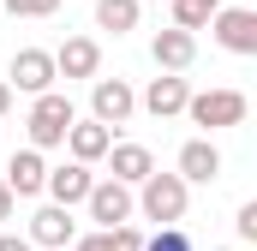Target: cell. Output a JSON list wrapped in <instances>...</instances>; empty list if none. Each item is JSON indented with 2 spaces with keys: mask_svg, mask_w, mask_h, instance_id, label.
<instances>
[{
  "mask_svg": "<svg viewBox=\"0 0 257 251\" xmlns=\"http://www.w3.org/2000/svg\"><path fill=\"white\" fill-rule=\"evenodd\" d=\"M186 96H192V84H186L180 72H162V78H150V84H144V96H138V102H144L156 120H174V114H186Z\"/></svg>",
  "mask_w": 257,
  "mask_h": 251,
  "instance_id": "cell-10",
  "label": "cell"
},
{
  "mask_svg": "<svg viewBox=\"0 0 257 251\" xmlns=\"http://www.w3.org/2000/svg\"><path fill=\"white\" fill-rule=\"evenodd\" d=\"M233 233H239L245 245L257 239V203H239V221H233Z\"/></svg>",
  "mask_w": 257,
  "mask_h": 251,
  "instance_id": "cell-23",
  "label": "cell"
},
{
  "mask_svg": "<svg viewBox=\"0 0 257 251\" xmlns=\"http://www.w3.org/2000/svg\"><path fill=\"white\" fill-rule=\"evenodd\" d=\"M150 60H156V72H186V66L197 60V30H156L150 36Z\"/></svg>",
  "mask_w": 257,
  "mask_h": 251,
  "instance_id": "cell-8",
  "label": "cell"
},
{
  "mask_svg": "<svg viewBox=\"0 0 257 251\" xmlns=\"http://www.w3.org/2000/svg\"><path fill=\"white\" fill-rule=\"evenodd\" d=\"M54 54L48 48H18L12 54V66H6V84L12 90H24V96H42V90H54Z\"/></svg>",
  "mask_w": 257,
  "mask_h": 251,
  "instance_id": "cell-7",
  "label": "cell"
},
{
  "mask_svg": "<svg viewBox=\"0 0 257 251\" xmlns=\"http://www.w3.org/2000/svg\"><path fill=\"white\" fill-rule=\"evenodd\" d=\"M0 12H12V18H54L60 0H0Z\"/></svg>",
  "mask_w": 257,
  "mask_h": 251,
  "instance_id": "cell-20",
  "label": "cell"
},
{
  "mask_svg": "<svg viewBox=\"0 0 257 251\" xmlns=\"http://www.w3.org/2000/svg\"><path fill=\"white\" fill-rule=\"evenodd\" d=\"M102 162H108V174H114V180H126V186H138V180L156 168V156H150L144 144H108V156H102Z\"/></svg>",
  "mask_w": 257,
  "mask_h": 251,
  "instance_id": "cell-16",
  "label": "cell"
},
{
  "mask_svg": "<svg viewBox=\"0 0 257 251\" xmlns=\"http://www.w3.org/2000/svg\"><path fill=\"white\" fill-rule=\"evenodd\" d=\"M90 180H96V174H90L84 162H60V168H48V180H42V191H48L54 203H66V209H72V203H84V191H90Z\"/></svg>",
  "mask_w": 257,
  "mask_h": 251,
  "instance_id": "cell-15",
  "label": "cell"
},
{
  "mask_svg": "<svg viewBox=\"0 0 257 251\" xmlns=\"http://www.w3.org/2000/svg\"><path fill=\"white\" fill-rule=\"evenodd\" d=\"M138 12H144V0H96V30L126 36V30H138Z\"/></svg>",
  "mask_w": 257,
  "mask_h": 251,
  "instance_id": "cell-17",
  "label": "cell"
},
{
  "mask_svg": "<svg viewBox=\"0 0 257 251\" xmlns=\"http://www.w3.org/2000/svg\"><path fill=\"white\" fill-rule=\"evenodd\" d=\"M186 114H192L197 132H227V126H245L251 102H245V90H192Z\"/></svg>",
  "mask_w": 257,
  "mask_h": 251,
  "instance_id": "cell-2",
  "label": "cell"
},
{
  "mask_svg": "<svg viewBox=\"0 0 257 251\" xmlns=\"http://www.w3.org/2000/svg\"><path fill=\"white\" fill-rule=\"evenodd\" d=\"M108 144H114V132L102 120H72V132H66V150H72V162H84V168H96V162L108 156Z\"/></svg>",
  "mask_w": 257,
  "mask_h": 251,
  "instance_id": "cell-14",
  "label": "cell"
},
{
  "mask_svg": "<svg viewBox=\"0 0 257 251\" xmlns=\"http://www.w3.org/2000/svg\"><path fill=\"white\" fill-rule=\"evenodd\" d=\"M174 174H180L186 186H209V180L221 174V150L209 144V132H203V138H186V144H180V168H174Z\"/></svg>",
  "mask_w": 257,
  "mask_h": 251,
  "instance_id": "cell-9",
  "label": "cell"
},
{
  "mask_svg": "<svg viewBox=\"0 0 257 251\" xmlns=\"http://www.w3.org/2000/svg\"><path fill=\"white\" fill-rule=\"evenodd\" d=\"M54 72L60 78H96L102 72V42L96 36H66L54 48Z\"/></svg>",
  "mask_w": 257,
  "mask_h": 251,
  "instance_id": "cell-11",
  "label": "cell"
},
{
  "mask_svg": "<svg viewBox=\"0 0 257 251\" xmlns=\"http://www.w3.org/2000/svg\"><path fill=\"white\" fill-rule=\"evenodd\" d=\"M84 209H90V221L96 227H114V221H132V209H138V191L126 186V180H90V191H84Z\"/></svg>",
  "mask_w": 257,
  "mask_h": 251,
  "instance_id": "cell-5",
  "label": "cell"
},
{
  "mask_svg": "<svg viewBox=\"0 0 257 251\" xmlns=\"http://www.w3.org/2000/svg\"><path fill=\"white\" fill-rule=\"evenodd\" d=\"M144 251H192V233L174 221V227H162V233H150L144 239Z\"/></svg>",
  "mask_w": 257,
  "mask_h": 251,
  "instance_id": "cell-19",
  "label": "cell"
},
{
  "mask_svg": "<svg viewBox=\"0 0 257 251\" xmlns=\"http://www.w3.org/2000/svg\"><path fill=\"white\" fill-rule=\"evenodd\" d=\"M72 251H114V239H108V227H90V233L72 239Z\"/></svg>",
  "mask_w": 257,
  "mask_h": 251,
  "instance_id": "cell-22",
  "label": "cell"
},
{
  "mask_svg": "<svg viewBox=\"0 0 257 251\" xmlns=\"http://www.w3.org/2000/svg\"><path fill=\"white\" fill-rule=\"evenodd\" d=\"M48 251H72V245H48Z\"/></svg>",
  "mask_w": 257,
  "mask_h": 251,
  "instance_id": "cell-27",
  "label": "cell"
},
{
  "mask_svg": "<svg viewBox=\"0 0 257 251\" xmlns=\"http://www.w3.org/2000/svg\"><path fill=\"white\" fill-rule=\"evenodd\" d=\"M0 180L12 186V197H36V191H42V180H48V162H42V150H36V144L12 150V162H6V174H0Z\"/></svg>",
  "mask_w": 257,
  "mask_h": 251,
  "instance_id": "cell-12",
  "label": "cell"
},
{
  "mask_svg": "<svg viewBox=\"0 0 257 251\" xmlns=\"http://www.w3.org/2000/svg\"><path fill=\"white\" fill-rule=\"evenodd\" d=\"M108 239H114V251H144V227H132V221H114V227H108Z\"/></svg>",
  "mask_w": 257,
  "mask_h": 251,
  "instance_id": "cell-21",
  "label": "cell"
},
{
  "mask_svg": "<svg viewBox=\"0 0 257 251\" xmlns=\"http://www.w3.org/2000/svg\"><path fill=\"white\" fill-rule=\"evenodd\" d=\"M138 114V90H132L126 78H90V120H102L108 132H120V126Z\"/></svg>",
  "mask_w": 257,
  "mask_h": 251,
  "instance_id": "cell-4",
  "label": "cell"
},
{
  "mask_svg": "<svg viewBox=\"0 0 257 251\" xmlns=\"http://www.w3.org/2000/svg\"><path fill=\"white\" fill-rule=\"evenodd\" d=\"M78 239V221H72V209L66 203H42L36 215H30V245H72Z\"/></svg>",
  "mask_w": 257,
  "mask_h": 251,
  "instance_id": "cell-13",
  "label": "cell"
},
{
  "mask_svg": "<svg viewBox=\"0 0 257 251\" xmlns=\"http://www.w3.org/2000/svg\"><path fill=\"white\" fill-rule=\"evenodd\" d=\"M138 209H144V221H162V227H174V221H186V203H192V186L180 180V174H144L138 180Z\"/></svg>",
  "mask_w": 257,
  "mask_h": 251,
  "instance_id": "cell-1",
  "label": "cell"
},
{
  "mask_svg": "<svg viewBox=\"0 0 257 251\" xmlns=\"http://www.w3.org/2000/svg\"><path fill=\"white\" fill-rule=\"evenodd\" d=\"M203 30H215V42L227 54H257V12L251 6H215V18Z\"/></svg>",
  "mask_w": 257,
  "mask_h": 251,
  "instance_id": "cell-6",
  "label": "cell"
},
{
  "mask_svg": "<svg viewBox=\"0 0 257 251\" xmlns=\"http://www.w3.org/2000/svg\"><path fill=\"white\" fill-rule=\"evenodd\" d=\"M12 209H18V197H12V186L0 180V221H12Z\"/></svg>",
  "mask_w": 257,
  "mask_h": 251,
  "instance_id": "cell-24",
  "label": "cell"
},
{
  "mask_svg": "<svg viewBox=\"0 0 257 251\" xmlns=\"http://www.w3.org/2000/svg\"><path fill=\"white\" fill-rule=\"evenodd\" d=\"M0 251H36L30 239H18V233H0Z\"/></svg>",
  "mask_w": 257,
  "mask_h": 251,
  "instance_id": "cell-25",
  "label": "cell"
},
{
  "mask_svg": "<svg viewBox=\"0 0 257 251\" xmlns=\"http://www.w3.org/2000/svg\"><path fill=\"white\" fill-rule=\"evenodd\" d=\"M12 96H18V90H12V84H6V78H0V120H6V114H12Z\"/></svg>",
  "mask_w": 257,
  "mask_h": 251,
  "instance_id": "cell-26",
  "label": "cell"
},
{
  "mask_svg": "<svg viewBox=\"0 0 257 251\" xmlns=\"http://www.w3.org/2000/svg\"><path fill=\"white\" fill-rule=\"evenodd\" d=\"M215 6H227V0H174V24L180 30H203L215 18Z\"/></svg>",
  "mask_w": 257,
  "mask_h": 251,
  "instance_id": "cell-18",
  "label": "cell"
},
{
  "mask_svg": "<svg viewBox=\"0 0 257 251\" xmlns=\"http://www.w3.org/2000/svg\"><path fill=\"white\" fill-rule=\"evenodd\" d=\"M72 120H78V108H72V96L66 90H42L36 102H30V144L36 150H60L66 132H72Z\"/></svg>",
  "mask_w": 257,
  "mask_h": 251,
  "instance_id": "cell-3",
  "label": "cell"
}]
</instances>
